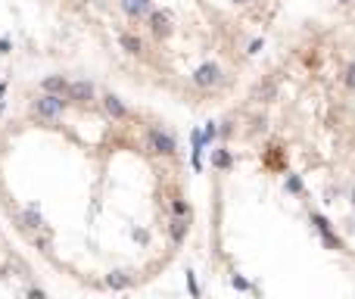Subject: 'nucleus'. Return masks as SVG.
<instances>
[{
    "instance_id": "nucleus-1",
    "label": "nucleus",
    "mask_w": 355,
    "mask_h": 299,
    "mask_svg": "<svg viewBox=\"0 0 355 299\" xmlns=\"http://www.w3.org/2000/svg\"><path fill=\"white\" fill-rule=\"evenodd\" d=\"M63 109H66L63 94H47V90H44V97L34 103V112H38L41 119H59V116H63Z\"/></svg>"
},
{
    "instance_id": "nucleus-2",
    "label": "nucleus",
    "mask_w": 355,
    "mask_h": 299,
    "mask_svg": "<svg viewBox=\"0 0 355 299\" xmlns=\"http://www.w3.org/2000/svg\"><path fill=\"white\" fill-rule=\"evenodd\" d=\"M150 147H153V153H162V156H172L178 144H175V137L169 131H162V128H150Z\"/></svg>"
},
{
    "instance_id": "nucleus-3",
    "label": "nucleus",
    "mask_w": 355,
    "mask_h": 299,
    "mask_svg": "<svg viewBox=\"0 0 355 299\" xmlns=\"http://www.w3.org/2000/svg\"><path fill=\"white\" fill-rule=\"evenodd\" d=\"M218 81H221V72H218L215 63H203L193 72V84L196 87H212V84H218Z\"/></svg>"
},
{
    "instance_id": "nucleus-4",
    "label": "nucleus",
    "mask_w": 355,
    "mask_h": 299,
    "mask_svg": "<svg viewBox=\"0 0 355 299\" xmlns=\"http://www.w3.org/2000/svg\"><path fill=\"white\" fill-rule=\"evenodd\" d=\"M66 94H69V100L88 103V100H93V84L90 81H72V84H66Z\"/></svg>"
},
{
    "instance_id": "nucleus-5",
    "label": "nucleus",
    "mask_w": 355,
    "mask_h": 299,
    "mask_svg": "<svg viewBox=\"0 0 355 299\" xmlns=\"http://www.w3.org/2000/svg\"><path fill=\"white\" fill-rule=\"evenodd\" d=\"M312 222H315V227H318V231H321L324 243H327L330 249H343V243H340V240H337L334 234H330V222H327L324 215H312Z\"/></svg>"
},
{
    "instance_id": "nucleus-6",
    "label": "nucleus",
    "mask_w": 355,
    "mask_h": 299,
    "mask_svg": "<svg viewBox=\"0 0 355 299\" xmlns=\"http://www.w3.org/2000/svg\"><path fill=\"white\" fill-rule=\"evenodd\" d=\"M150 28H153V34L165 38V34L172 31V19H169V13H150Z\"/></svg>"
},
{
    "instance_id": "nucleus-7",
    "label": "nucleus",
    "mask_w": 355,
    "mask_h": 299,
    "mask_svg": "<svg viewBox=\"0 0 355 299\" xmlns=\"http://www.w3.org/2000/svg\"><path fill=\"white\" fill-rule=\"evenodd\" d=\"M122 9L131 19H140V16L150 13V0H122Z\"/></svg>"
},
{
    "instance_id": "nucleus-8",
    "label": "nucleus",
    "mask_w": 355,
    "mask_h": 299,
    "mask_svg": "<svg viewBox=\"0 0 355 299\" xmlns=\"http://www.w3.org/2000/svg\"><path fill=\"white\" fill-rule=\"evenodd\" d=\"M103 106H106V112H109V116H112V119H125V116H128V109H125V103H122V100H118L115 94H106V97H103Z\"/></svg>"
},
{
    "instance_id": "nucleus-9",
    "label": "nucleus",
    "mask_w": 355,
    "mask_h": 299,
    "mask_svg": "<svg viewBox=\"0 0 355 299\" xmlns=\"http://www.w3.org/2000/svg\"><path fill=\"white\" fill-rule=\"evenodd\" d=\"M41 87L47 90V94H66V81L59 75H50V78H44L41 81Z\"/></svg>"
},
{
    "instance_id": "nucleus-10",
    "label": "nucleus",
    "mask_w": 355,
    "mask_h": 299,
    "mask_svg": "<svg viewBox=\"0 0 355 299\" xmlns=\"http://www.w3.org/2000/svg\"><path fill=\"white\" fill-rule=\"evenodd\" d=\"M184 234H187V218H184V215H178L175 222H172V240H175V243H181Z\"/></svg>"
},
{
    "instance_id": "nucleus-11",
    "label": "nucleus",
    "mask_w": 355,
    "mask_h": 299,
    "mask_svg": "<svg viewBox=\"0 0 355 299\" xmlns=\"http://www.w3.org/2000/svg\"><path fill=\"white\" fill-rule=\"evenodd\" d=\"M122 47L128 50V53H140V50H144V44H140V38H134V34H122Z\"/></svg>"
},
{
    "instance_id": "nucleus-12",
    "label": "nucleus",
    "mask_w": 355,
    "mask_h": 299,
    "mask_svg": "<svg viewBox=\"0 0 355 299\" xmlns=\"http://www.w3.org/2000/svg\"><path fill=\"white\" fill-rule=\"evenodd\" d=\"M106 284H109L112 290H125V287H128V278H125L122 271H112L109 278H106Z\"/></svg>"
},
{
    "instance_id": "nucleus-13",
    "label": "nucleus",
    "mask_w": 355,
    "mask_h": 299,
    "mask_svg": "<svg viewBox=\"0 0 355 299\" xmlns=\"http://www.w3.org/2000/svg\"><path fill=\"white\" fill-rule=\"evenodd\" d=\"M253 97H256V100H271V97H274V84H271V81H268V84H259V87L253 90Z\"/></svg>"
},
{
    "instance_id": "nucleus-14",
    "label": "nucleus",
    "mask_w": 355,
    "mask_h": 299,
    "mask_svg": "<svg viewBox=\"0 0 355 299\" xmlns=\"http://www.w3.org/2000/svg\"><path fill=\"white\" fill-rule=\"evenodd\" d=\"M22 222H25L28 227H41V215H38V209L31 206V209H28L25 215H22Z\"/></svg>"
},
{
    "instance_id": "nucleus-15",
    "label": "nucleus",
    "mask_w": 355,
    "mask_h": 299,
    "mask_svg": "<svg viewBox=\"0 0 355 299\" xmlns=\"http://www.w3.org/2000/svg\"><path fill=\"white\" fill-rule=\"evenodd\" d=\"M343 81H346V87H352V90H355V63H352V66H346V75H343Z\"/></svg>"
},
{
    "instance_id": "nucleus-16",
    "label": "nucleus",
    "mask_w": 355,
    "mask_h": 299,
    "mask_svg": "<svg viewBox=\"0 0 355 299\" xmlns=\"http://www.w3.org/2000/svg\"><path fill=\"white\" fill-rule=\"evenodd\" d=\"M287 190H290V193H299V190H302V181L296 178V175H290V178H287Z\"/></svg>"
},
{
    "instance_id": "nucleus-17",
    "label": "nucleus",
    "mask_w": 355,
    "mask_h": 299,
    "mask_svg": "<svg viewBox=\"0 0 355 299\" xmlns=\"http://www.w3.org/2000/svg\"><path fill=\"white\" fill-rule=\"evenodd\" d=\"M228 162H231V156H228V153H215V165H218V168H224Z\"/></svg>"
},
{
    "instance_id": "nucleus-18",
    "label": "nucleus",
    "mask_w": 355,
    "mask_h": 299,
    "mask_svg": "<svg viewBox=\"0 0 355 299\" xmlns=\"http://www.w3.org/2000/svg\"><path fill=\"white\" fill-rule=\"evenodd\" d=\"M215 134H218V128H215V125L209 122V125H206V134H203V141H212V137H215Z\"/></svg>"
},
{
    "instance_id": "nucleus-19",
    "label": "nucleus",
    "mask_w": 355,
    "mask_h": 299,
    "mask_svg": "<svg viewBox=\"0 0 355 299\" xmlns=\"http://www.w3.org/2000/svg\"><path fill=\"white\" fill-rule=\"evenodd\" d=\"M175 212L178 215H187V203L184 200H175Z\"/></svg>"
},
{
    "instance_id": "nucleus-20",
    "label": "nucleus",
    "mask_w": 355,
    "mask_h": 299,
    "mask_svg": "<svg viewBox=\"0 0 355 299\" xmlns=\"http://www.w3.org/2000/svg\"><path fill=\"white\" fill-rule=\"evenodd\" d=\"M187 284H190V293H193V296H196V293H199V290H196V281H193V274H190V271H187Z\"/></svg>"
},
{
    "instance_id": "nucleus-21",
    "label": "nucleus",
    "mask_w": 355,
    "mask_h": 299,
    "mask_svg": "<svg viewBox=\"0 0 355 299\" xmlns=\"http://www.w3.org/2000/svg\"><path fill=\"white\" fill-rule=\"evenodd\" d=\"M0 53H9V38H0Z\"/></svg>"
},
{
    "instance_id": "nucleus-22",
    "label": "nucleus",
    "mask_w": 355,
    "mask_h": 299,
    "mask_svg": "<svg viewBox=\"0 0 355 299\" xmlns=\"http://www.w3.org/2000/svg\"><path fill=\"white\" fill-rule=\"evenodd\" d=\"M340 3H352V0H340Z\"/></svg>"
},
{
    "instance_id": "nucleus-23",
    "label": "nucleus",
    "mask_w": 355,
    "mask_h": 299,
    "mask_svg": "<svg viewBox=\"0 0 355 299\" xmlns=\"http://www.w3.org/2000/svg\"><path fill=\"white\" fill-rule=\"evenodd\" d=\"M352 203H355V190H352Z\"/></svg>"
},
{
    "instance_id": "nucleus-24",
    "label": "nucleus",
    "mask_w": 355,
    "mask_h": 299,
    "mask_svg": "<svg viewBox=\"0 0 355 299\" xmlns=\"http://www.w3.org/2000/svg\"><path fill=\"white\" fill-rule=\"evenodd\" d=\"M0 94H3V84H0Z\"/></svg>"
},
{
    "instance_id": "nucleus-25",
    "label": "nucleus",
    "mask_w": 355,
    "mask_h": 299,
    "mask_svg": "<svg viewBox=\"0 0 355 299\" xmlns=\"http://www.w3.org/2000/svg\"><path fill=\"white\" fill-rule=\"evenodd\" d=\"M240 3H243V0H240Z\"/></svg>"
}]
</instances>
